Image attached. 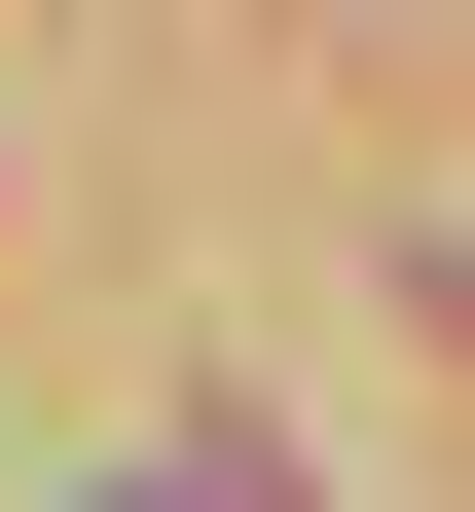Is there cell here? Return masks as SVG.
<instances>
[{"instance_id": "6da1fadb", "label": "cell", "mask_w": 475, "mask_h": 512, "mask_svg": "<svg viewBox=\"0 0 475 512\" xmlns=\"http://www.w3.org/2000/svg\"><path fill=\"white\" fill-rule=\"evenodd\" d=\"M74 512H256V439H183V476H74Z\"/></svg>"}]
</instances>
